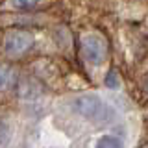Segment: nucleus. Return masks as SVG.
<instances>
[{
  "label": "nucleus",
  "mask_w": 148,
  "mask_h": 148,
  "mask_svg": "<svg viewBox=\"0 0 148 148\" xmlns=\"http://www.w3.org/2000/svg\"><path fill=\"white\" fill-rule=\"evenodd\" d=\"M34 46V34L28 30H9L4 37V52L11 58L26 54Z\"/></svg>",
  "instance_id": "f257e3e1"
},
{
  "label": "nucleus",
  "mask_w": 148,
  "mask_h": 148,
  "mask_svg": "<svg viewBox=\"0 0 148 148\" xmlns=\"http://www.w3.org/2000/svg\"><path fill=\"white\" fill-rule=\"evenodd\" d=\"M82 56L85 61L92 65L104 63L106 56H108V45L106 39L98 34H87L82 37Z\"/></svg>",
  "instance_id": "f03ea898"
},
{
  "label": "nucleus",
  "mask_w": 148,
  "mask_h": 148,
  "mask_svg": "<svg viewBox=\"0 0 148 148\" xmlns=\"http://www.w3.org/2000/svg\"><path fill=\"white\" fill-rule=\"evenodd\" d=\"M74 111L85 119H95L102 111V102L96 95H82L74 100Z\"/></svg>",
  "instance_id": "7ed1b4c3"
},
{
  "label": "nucleus",
  "mask_w": 148,
  "mask_h": 148,
  "mask_svg": "<svg viewBox=\"0 0 148 148\" xmlns=\"http://www.w3.org/2000/svg\"><path fill=\"white\" fill-rule=\"evenodd\" d=\"M17 95L22 98H34L39 95V85L32 80V78H24L17 83Z\"/></svg>",
  "instance_id": "20e7f679"
},
{
  "label": "nucleus",
  "mask_w": 148,
  "mask_h": 148,
  "mask_svg": "<svg viewBox=\"0 0 148 148\" xmlns=\"http://www.w3.org/2000/svg\"><path fill=\"white\" fill-rule=\"evenodd\" d=\"M96 148H122V141L113 137V135H104V137L98 139Z\"/></svg>",
  "instance_id": "39448f33"
},
{
  "label": "nucleus",
  "mask_w": 148,
  "mask_h": 148,
  "mask_svg": "<svg viewBox=\"0 0 148 148\" xmlns=\"http://www.w3.org/2000/svg\"><path fill=\"white\" fill-rule=\"evenodd\" d=\"M13 83V72L11 69L6 67V65H0V91L8 89Z\"/></svg>",
  "instance_id": "423d86ee"
},
{
  "label": "nucleus",
  "mask_w": 148,
  "mask_h": 148,
  "mask_svg": "<svg viewBox=\"0 0 148 148\" xmlns=\"http://www.w3.org/2000/svg\"><path fill=\"white\" fill-rule=\"evenodd\" d=\"M37 2L39 0H9V4L17 9H34L37 6Z\"/></svg>",
  "instance_id": "0eeeda50"
},
{
  "label": "nucleus",
  "mask_w": 148,
  "mask_h": 148,
  "mask_svg": "<svg viewBox=\"0 0 148 148\" xmlns=\"http://www.w3.org/2000/svg\"><path fill=\"white\" fill-rule=\"evenodd\" d=\"M8 135H9V128H8V124H6V122H0V145L8 141Z\"/></svg>",
  "instance_id": "6e6552de"
},
{
  "label": "nucleus",
  "mask_w": 148,
  "mask_h": 148,
  "mask_svg": "<svg viewBox=\"0 0 148 148\" xmlns=\"http://www.w3.org/2000/svg\"><path fill=\"white\" fill-rule=\"evenodd\" d=\"M106 83H108L109 87H115V85H117V80H115V74H109V78L106 80Z\"/></svg>",
  "instance_id": "1a4fd4ad"
}]
</instances>
